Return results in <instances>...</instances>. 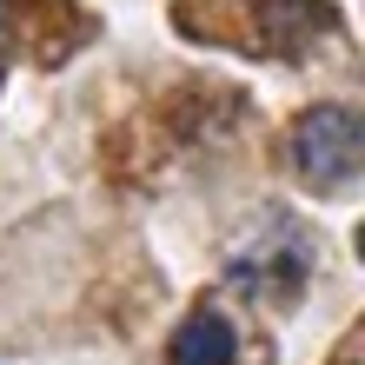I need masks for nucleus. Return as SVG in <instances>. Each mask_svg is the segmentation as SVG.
Returning a JSON list of instances; mask_svg holds the SVG:
<instances>
[{
	"instance_id": "f03ea898",
	"label": "nucleus",
	"mask_w": 365,
	"mask_h": 365,
	"mask_svg": "<svg viewBox=\"0 0 365 365\" xmlns=\"http://www.w3.org/2000/svg\"><path fill=\"white\" fill-rule=\"evenodd\" d=\"M232 352H240V339H232V319L220 306H200L166 346L173 365H232Z\"/></svg>"
},
{
	"instance_id": "f257e3e1",
	"label": "nucleus",
	"mask_w": 365,
	"mask_h": 365,
	"mask_svg": "<svg viewBox=\"0 0 365 365\" xmlns=\"http://www.w3.org/2000/svg\"><path fill=\"white\" fill-rule=\"evenodd\" d=\"M359 160H365V126H359L352 106H312V113L292 126V166H299L306 186H319V192L352 186Z\"/></svg>"
},
{
	"instance_id": "7ed1b4c3",
	"label": "nucleus",
	"mask_w": 365,
	"mask_h": 365,
	"mask_svg": "<svg viewBox=\"0 0 365 365\" xmlns=\"http://www.w3.org/2000/svg\"><path fill=\"white\" fill-rule=\"evenodd\" d=\"M0 14H7V0H0Z\"/></svg>"
}]
</instances>
